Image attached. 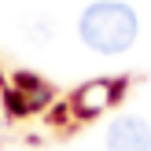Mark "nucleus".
Segmentation results:
<instances>
[{
	"instance_id": "f257e3e1",
	"label": "nucleus",
	"mask_w": 151,
	"mask_h": 151,
	"mask_svg": "<svg viewBox=\"0 0 151 151\" xmlns=\"http://www.w3.org/2000/svg\"><path fill=\"white\" fill-rule=\"evenodd\" d=\"M137 33H140L137 11L122 0H96L78 19V37L100 55H122L125 48H133Z\"/></svg>"
},
{
	"instance_id": "f03ea898",
	"label": "nucleus",
	"mask_w": 151,
	"mask_h": 151,
	"mask_svg": "<svg viewBox=\"0 0 151 151\" xmlns=\"http://www.w3.org/2000/svg\"><path fill=\"white\" fill-rule=\"evenodd\" d=\"M107 151H151V125L140 114H118L107 125Z\"/></svg>"
}]
</instances>
